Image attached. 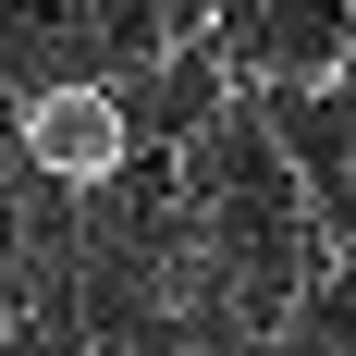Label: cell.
<instances>
[{
    "label": "cell",
    "mask_w": 356,
    "mask_h": 356,
    "mask_svg": "<svg viewBox=\"0 0 356 356\" xmlns=\"http://www.w3.org/2000/svg\"><path fill=\"white\" fill-rule=\"evenodd\" d=\"M123 160H136V111H123L111 74H62V86H37V99H25V172H37V184L99 197Z\"/></svg>",
    "instance_id": "obj_1"
}]
</instances>
